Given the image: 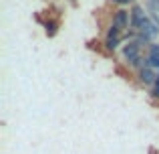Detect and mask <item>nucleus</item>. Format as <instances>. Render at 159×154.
Returning a JSON list of instances; mask_svg holds the SVG:
<instances>
[{
    "label": "nucleus",
    "mask_w": 159,
    "mask_h": 154,
    "mask_svg": "<svg viewBox=\"0 0 159 154\" xmlns=\"http://www.w3.org/2000/svg\"><path fill=\"white\" fill-rule=\"evenodd\" d=\"M139 47H141L139 41H129V43L125 45V49H123V57H125V61H127L129 65H139V61H141Z\"/></svg>",
    "instance_id": "f257e3e1"
},
{
    "label": "nucleus",
    "mask_w": 159,
    "mask_h": 154,
    "mask_svg": "<svg viewBox=\"0 0 159 154\" xmlns=\"http://www.w3.org/2000/svg\"><path fill=\"white\" fill-rule=\"evenodd\" d=\"M145 20H147V16H145L143 8L133 6V10H131V28L133 31H141V27L145 24Z\"/></svg>",
    "instance_id": "f03ea898"
},
{
    "label": "nucleus",
    "mask_w": 159,
    "mask_h": 154,
    "mask_svg": "<svg viewBox=\"0 0 159 154\" xmlns=\"http://www.w3.org/2000/svg\"><path fill=\"white\" fill-rule=\"evenodd\" d=\"M139 81L143 83V85H155V83H157V75L153 73L151 67H141V71H139Z\"/></svg>",
    "instance_id": "7ed1b4c3"
},
{
    "label": "nucleus",
    "mask_w": 159,
    "mask_h": 154,
    "mask_svg": "<svg viewBox=\"0 0 159 154\" xmlns=\"http://www.w3.org/2000/svg\"><path fill=\"white\" fill-rule=\"evenodd\" d=\"M113 24L119 28H125L127 24H131V20H129V12L127 10H117L115 16H113Z\"/></svg>",
    "instance_id": "20e7f679"
},
{
    "label": "nucleus",
    "mask_w": 159,
    "mask_h": 154,
    "mask_svg": "<svg viewBox=\"0 0 159 154\" xmlns=\"http://www.w3.org/2000/svg\"><path fill=\"white\" fill-rule=\"evenodd\" d=\"M145 67H159V45H151V51L145 59Z\"/></svg>",
    "instance_id": "39448f33"
},
{
    "label": "nucleus",
    "mask_w": 159,
    "mask_h": 154,
    "mask_svg": "<svg viewBox=\"0 0 159 154\" xmlns=\"http://www.w3.org/2000/svg\"><path fill=\"white\" fill-rule=\"evenodd\" d=\"M119 32H121V28L113 24V27L107 31V39H119Z\"/></svg>",
    "instance_id": "423d86ee"
},
{
    "label": "nucleus",
    "mask_w": 159,
    "mask_h": 154,
    "mask_svg": "<svg viewBox=\"0 0 159 154\" xmlns=\"http://www.w3.org/2000/svg\"><path fill=\"white\" fill-rule=\"evenodd\" d=\"M119 43H121L119 39H107V41H105V45H107L109 51H115V49L119 47Z\"/></svg>",
    "instance_id": "0eeeda50"
},
{
    "label": "nucleus",
    "mask_w": 159,
    "mask_h": 154,
    "mask_svg": "<svg viewBox=\"0 0 159 154\" xmlns=\"http://www.w3.org/2000/svg\"><path fill=\"white\" fill-rule=\"evenodd\" d=\"M54 32H57V22H47V35L52 37Z\"/></svg>",
    "instance_id": "6e6552de"
},
{
    "label": "nucleus",
    "mask_w": 159,
    "mask_h": 154,
    "mask_svg": "<svg viewBox=\"0 0 159 154\" xmlns=\"http://www.w3.org/2000/svg\"><path fill=\"white\" fill-rule=\"evenodd\" d=\"M153 95L159 97V75H157V83H155V89H153Z\"/></svg>",
    "instance_id": "1a4fd4ad"
},
{
    "label": "nucleus",
    "mask_w": 159,
    "mask_h": 154,
    "mask_svg": "<svg viewBox=\"0 0 159 154\" xmlns=\"http://www.w3.org/2000/svg\"><path fill=\"white\" fill-rule=\"evenodd\" d=\"M149 4H151V6H155V8H159V0H149Z\"/></svg>",
    "instance_id": "9d476101"
},
{
    "label": "nucleus",
    "mask_w": 159,
    "mask_h": 154,
    "mask_svg": "<svg viewBox=\"0 0 159 154\" xmlns=\"http://www.w3.org/2000/svg\"><path fill=\"white\" fill-rule=\"evenodd\" d=\"M111 2H117V4H125V0H111Z\"/></svg>",
    "instance_id": "9b49d317"
},
{
    "label": "nucleus",
    "mask_w": 159,
    "mask_h": 154,
    "mask_svg": "<svg viewBox=\"0 0 159 154\" xmlns=\"http://www.w3.org/2000/svg\"><path fill=\"white\" fill-rule=\"evenodd\" d=\"M127 2H131V0H125V4H127Z\"/></svg>",
    "instance_id": "f8f14e48"
}]
</instances>
